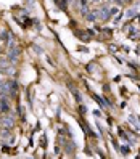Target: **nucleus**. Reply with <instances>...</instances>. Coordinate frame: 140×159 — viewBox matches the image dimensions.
<instances>
[{"label":"nucleus","mask_w":140,"mask_h":159,"mask_svg":"<svg viewBox=\"0 0 140 159\" xmlns=\"http://www.w3.org/2000/svg\"><path fill=\"white\" fill-rule=\"evenodd\" d=\"M87 19H90V21L97 19V15H95V13H89V15H87Z\"/></svg>","instance_id":"9d476101"},{"label":"nucleus","mask_w":140,"mask_h":159,"mask_svg":"<svg viewBox=\"0 0 140 159\" xmlns=\"http://www.w3.org/2000/svg\"><path fill=\"white\" fill-rule=\"evenodd\" d=\"M13 117L12 116H5L3 119H2V122H0V126H2L3 129H7V130H12V127H13Z\"/></svg>","instance_id":"7ed1b4c3"},{"label":"nucleus","mask_w":140,"mask_h":159,"mask_svg":"<svg viewBox=\"0 0 140 159\" xmlns=\"http://www.w3.org/2000/svg\"><path fill=\"white\" fill-rule=\"evenodd\" d=\"M98 18L100 19H106V18H108V16H110V10L108 8H106V7H103L102 10H98Z\"/></svg>","instance_id":"39448f33"},{"label":"nucleus","mask_w":140,"mask_h":159,"mask_svg":"<svg viewBox=\"0 0 140 159\" xmlns=\"http://www.w3.org/2000/svg\"><path fill=\"white\" fill-rule=\"evenodd\" d=\"M0 122H2V121H0Z\"/></svg>","instance_id":"2eb2a0df"},{"label":"nucleus","mask_w":140,"mask_h":159,"mask_svg":"<svg viewBox=\"0 0 140 159\" xmlns=\"http://www.w3.org/2000/svg\"><path fill=\"white\" fill-rule=\"evenodd\" d=\"M135 15H137V10H135V8H132V10L127 11V18H134Z\"/></svg>","instance_id":"6e6552de"},{"label":"nucleus","mask_w":140,"mask_h":159,"mask_svg":"<svg viewBox=\"0 0 140 159\" xmlns=\"http://www.w3.org/2000/svg\"><path fill=\"white\" fill-rule=\"evenodd\" d=\"M110 15H117V8H116V7L111 8V10H110Z\"/></svg>","instance_id":"f8f14e48"},{"label":"nucleus","mask_w":140,"mask_h":159,"mask_svg":"<svg viewBox=\"0 0 140 159\" xmlns=\"http://www.w3.org/2000/svg\"><path fill=\"white\" fill-rule=\"evenodd\" d=\"M121 153H122V154H129V148H126V146H122V148H121Z\"/></svg>","instance_id":"9b49d317"},{"label":"nucleus","mask_w":140,"mask_h":159,"mask_svg":"<svg viewBox=\"0 0 140 159\" xmlns=\"http://www.w3.org/2000/svg\"><path fill=\"white\" fill-rule=\"evenodd\" d=\"M93 98H95V101H97L98 105H102V106H106V103H105V100H102L100 96H97V95H93Z\"/></svg>","instance_id":"0eeeda50"},{"label":"nucleus","mask_w":140,"mask_h":159,"mask_svg":"<svg viewBox=\"0 0 140 159\" xmlns=\"http://www.w3.org/2000/svg\"><path fill=\"white\" fill-rule=\"evenodd\" d=\"M81 5H82V8H86V5H87V0H81Z\"/></svg>","instance_id":"ddd939ff"},{"label":"nucleus","mask_w":140,"mask_h":159,"mask_svg":"<svg viewBox=\"0 0 140 159\" xmlns=\"http://www.w3.org/2000/svg\"><path fill=\"white\" fill-rule=\"evenodd\" d=\"M8 61L10 63H16L19 58V48L18 47H12V48H8Z\"/></svg>","instance_id":"f257e3e1"},{"label":"nucleus","mask_w":140,"mask_h":159,"mask_svg":"<svg viewBox=\"0 0 140 159\" xmlns=\"http://www.w3.org/2000/svg\"><path fill=\"white\" fill-rule=\"evenodd\" d=\"M0 36H2V37H0V39H2V42H7V43H8V40H10V34H8L7 31H2V34H0Z\"/></svg>","instance_id":"423d86ee"},{"label":"nucleus","mask_w":140,"mask_h":159,"mask_svg":"<svg viewBox=\"0 0 140 159\" xmlns=\"http://www.w3.org/2000/svg\"><path fill=\"white\" fill-rule=\"evenodd\" d=\"M92 2H95V3H97V2H100V0H92Z\"/></svg>","instance_id":"4468645a"},{"label":"nucleus","mask_w":140,"mask_h":159,"mask_svg":"<svg viewBox=\"0 0 140 159\" xmlns=\"http://www.w3.org/2000/svg\"><path fill=\"white\" fill-rule=\"evenodd\" d=\"M129 121H131L132 124H134V126H135L137 129H140V126H138V122H137V119L135 117H134V116H129Z\"/></svg>","instance_id":"1a4fd4ad"},{"label":"nucleus","mask_w":140,"mask_h":159,"mask_svg":"<svg viewBox=\"0 0 140 159\" xmlns=\"http://www.w3.org/2000/svg\"><path fill=\"white\" fill-rule=\"evenodd\" d=\"M8 111H10V106H8L7 95H5V96H0V112H3V114H8Z\"/></svg>","instance_id":"f03ea898"},{"label":"nucleus","mask_w":140,"mask_h":159,"mask_svg":"<svg viewBox=\"0 0 140 159\" xmlns=\"http://www.w3.org/2000/svg\"><path fill=\"white\" fill-rule=\"evenodd\" d=\"M12 64L8 60H0V72H3V74H8L10 69H8V66Z\"/></svg>","instance_id":"20e7f679"}]
</instances>
